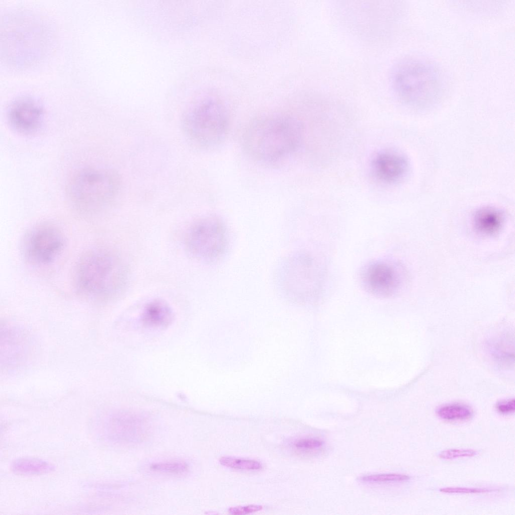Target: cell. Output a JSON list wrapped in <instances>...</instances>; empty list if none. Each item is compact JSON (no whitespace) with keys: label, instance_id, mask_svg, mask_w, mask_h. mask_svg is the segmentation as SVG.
<instances>
[{"label":"cell","instance_id":"21","mask_svg":"<svg viewBox=\"0 0 515 515\" xmlns=\"http://www.w3.org/2000/svg\"><path fill=\"white\" fill-rule=\"evenodd\" d=\"M499 489L470 487H445L440 489L442 492L446 493H482L498 491Z\"/></svg>","mask_w":515,"mask_h":515},{"label":"cell","instance_id":"17","mask_svg":"<svg viewBox=\"0 0 515 515\" xmlns=\"http://www.w3.org/2000/svg\"><path fill=\"white\" fill-rule=\"evenodd\" d=\"M219 462L223 466L235 469L258 470L262 468L260 462L251 459L224 456L220 458Z\"/></svg>","mask_w":515,"mask_h":515},{"label":"cell","instance_id":"6","mask_svg":"<svg viewBox=\"0 0 515 515\" xmlns=\"http://www.w3.org/2000/svg\"><path fill=\"white\" fill-rule=\"evenodd\" d=\"M227 237L223 222L214 216L201 218L187 230L185 246L194 257L205 261L215 260L223 254Z\"/></svg>","mask_w":515,"mask_h":515},{"label":"cell","instance_id":"2","mask_svg":"<svg viewBox=\"0 0 515 515\" xmlns=\"http://www.w3.org/2000/svg\"><path fill=\"white\" fill-rule=\"evenodd\" d=\"M128 281V271L124 263L106 249H90L77 263L76 286L87 297L97 300L114 298L124 291Z\"/></svg>","mask_w":515,"mask_h":515},{"label":"cell","instance_id":"9","mask_svg":"<svg viewBox=\"0 0 515 515\" xmlns=\"http://www.w3.org/2000/svg\"><path fill=\"white\" fill-rule=\"evenodd\" d=\"M44 114L43 107L36 100L30 97H21L10 104L7 117L14 130L22 134H30L40 128Z\"/></svg>","mask_w":515,"mask_h":515},{"label":"cell","instance_id":"19","mask_svg":"<svg viewBox=\"0 0 515 515\" xmlns=\"http://www.w3.org/2000/svg\"><path fill=\"white\" fill-rule=\"evenodd\" d=\"M360 479L365 482L382 483L401 482L409 479V476L400 474H380L367 475L361 477Z\"/></svg>","mask_w":515,"mask_h":515},{"label":"cell","instance_id":"16","mask_svg":"<svg viewBox=\"0 0 515 515\" xmlns=\"http://www.w3.org/2000/svg\"><path fill=\"white\" fill-rule=\"evenodd\" d=\"M436 413L439 417L444 420H462L471 417L473 411L465 404L454 403L440 406L436 410Z\"/></svg>","mask_w":515,"mask_h":515},{"label":"cell","instance_id":"4","mask_svg":"<svg viewBox=\"0 0 515 515\" xmlns=\"http://www.w3.org/2000/svg\"><path fill=\"white\" fill-rule=\"evenodd\" d=\"M392 79L393 89L400 99L416 107L434 103L443 88L438 69L421 59H409L400 63L392 73Z\"/></svg>","mask_w":515,"mask_h":515},{"label":"cell","instance_id":"3","mask_svg":"<svg viewBox=\"0 0 515 515\" xmlns=\"http://www.w3.org/2000/svg\"><path fill=\"white\" fill-rule=\"evenodd\" d=\"M121 187L119 175L110 169L90 168L75 174L67 186L68 199L79 213L93 215L115 199Z\"/></svg>","mask_w":515,"mask_h":515},{"label":"cell","instance_id":"12","mask_svg":"<svg viewBox=\"0 0 515 515\" xmlns=\"http://www.w3.org/2000/svg\"><path fill=\"white\" fill-rule=\"evenodd\" d=\"M106 431L112 439L126 442L140 439L144 431L140 420L130 415H118L107 421Z\"/></svg>","mask_w":515,"mask_h":515},{"label":"cell","instance_id":"13","mask_svg":"<svg viewBox=\"0 0 515 515\" xmlns=\"http://www.w3.org/2000/svg\"><path fill=\"white\" fill-rule=\"evenodd\" d=\"M142 318L144 322L150 326H164L171 321L173 312L166 302L155 299L149 302L144 306Z\"/></svg>","mask_w":515,"mask_h":515},{"label":"cell","instance_id":"20","mask_svg":"<svg viewBox=\"0 0 515 515\" xmlns=\"http://www.w3.org/2000/svg\"><path fill=\"white\" fill-rule=\"evenodd\" d=\"M478 452L470 449H450L441 451L439 457L444 460H453L457 458L471 457L478 454Z\"/></svg>","mask_w":515,"mask_h":515},{"label":"cell","instance_id":"22","mask_svg":"<svg viewBox=\"0 0 515 515\" xmlns=\"http://www.w3.org/2000/svg\"><path fill=\"white\" fill-rule=\"evenodd\" d=\"M263 509L260 505H248L246 506H238L230 507L228 509L229 513L234 515L245 514L258 511Z\"/></svg>","mask_w":515,"mask_h":515},{"label":"cell","instance_id":"24","mask_svg":"<svg viewBox=\"0 0 515 515\" xmlns=\"http://www.w3.org/2000/svg\"><path fill=\"white\" fill-rule=\"evenodd\" d=\"M497 410L504 414L514 412L515 410V400L514 398L499 401L496 405Z\"/></svg>","mask_w":515,"mask_h":515},{"label":"cell","instance_id":"23","mask_svg":"<svg viewBox=\"0 0 515 515\" xmlns=\"http://www.w3.org/2000/svg\"><path fill=\"white\" fill-rule=\"evenodd\" d=\"M323 442L319 440L315 439H302L298 440L295 443L296 447L306 450H312L321 447Z\"/></svg>","mask_w":515,"mask_h":515},{"label":"cell","instance_id":"18","mask_svg":"<svg viewBox=\"0 0 515 515\" xmlns=\"http://www.w3.org/2000/svg\"><path fill=\"white\" fill-rule=\"evenodd\" d=\"M188 465L184 462L171 461L159 462L152 464L151 470L161 473L169 474H181L188 470Z\"/></svg>","mask_w":515,"mask_h":515},{"label":"cell","instance_id":"10","mask_svg":"<svg viewBox=\"0 0 515 515\" xmlns=\"http://www.w3.org/2000/svg\"><path fill=\"white\" fill-rule=\"evenodd\" d=\"M362 278L368 291L379 297L391 296L399 286V277L395 269L383 262L370 264L365 270Z\"/></svg>","mask_w":515,"mask_h":515},{"label":"cell","instance_id":"15","mask_svg":"<svg viewBox=\"0 0 515 515\" xmlns=\"http://www.w3.org/2000/svg\"><path fill=\"white\" fill-rule=\"evenodd\" d=\"M11 468L13 472L19 474L39 475L53 471L54 466L41 459L23 458L14 461Z\"/></svg>","mask_w":515,"mask_h":515},{"label":"cell","instance_id":"5","mask_svg":"<svg viewBox=\"0 0 515 515\" xmlns=\"http://www.w3.org/2000/svg\"><path fill=\"white\" fill-rule=\"evenodd\" d=\"M182 127L187 139L196 145L213 147L225 139L229 119L225 106L213 99H206L193 105L183 116Z\"/></svg>","mask_w":515,"mask_h":515},{"label":"cell","instance_id":"1","mask_svg":"<svg viewBox=\"0 0 515 515\" xmlns=\"http://www.w3.org/2000/svg\"><path fill=\"white\" fill-rule=\"evenodd\" d=\"M301 124L289 115H266L253 120L242 137L243 147L259 161L273 163L294 153L302 142Z\"/></svg>","mask_w":515,"mask_h":515},{"label":"cell","instance_id":"7","mask_svg":"<svg viewBox=\"0 0 515 515\" xmlns=\"http://www.w3.org/2000/svg\"><path fill=\"white\" fill-rule=\"evenodd\" d=\"M64 246L60 231L50 225L36 226L26 236L23 244L25 256L38 265H48L60 255Z\"/></svg>","mask_w":515,"mask_h":515},{"label":"cell","instance_id":"11","mask_svg":"<svg viewBox=\"0 0 515 515\" xmlns=\"http://www.w3.org/2000/svg\"><path fill=\"white\" fill-rule=\"evenodd\" d=\"M374 176L381 182L395 183L403 178L408 170V163L402 155L391 151L378 153L372 161Z\"/></svg>","mask_w":515,"mask_h":515},{"label":"cell","instance_id":"14","mask_svg":"<svg viewBox=\"0 0 515 515\" xmlns=\"http://www.w3.org/2000/svg\"><path fill=\"white\" fill-rule=\"evenodd\" d=\"M502 220V215L498 210L487 207L480 209L475 213L474 223L475 228L479 232L491 234L500 229Z\"/></svg>","mask_w":515,"mask_h":515},{"label":"cell","instance_id":"8","mask_svg":"<svg viewBox=\"0 0 515 515\" xmlns=\"http://www.w3.org/2000/svg\"><path fill=\"white\" fill-rule=\"evenodd\" d=\"M314 264L304 255L291 256L285 261L279 273L282 291L291 299L302 301L313 290Z\"/></svg>","mask_w":515,"mask_h":515}]
</instances>
